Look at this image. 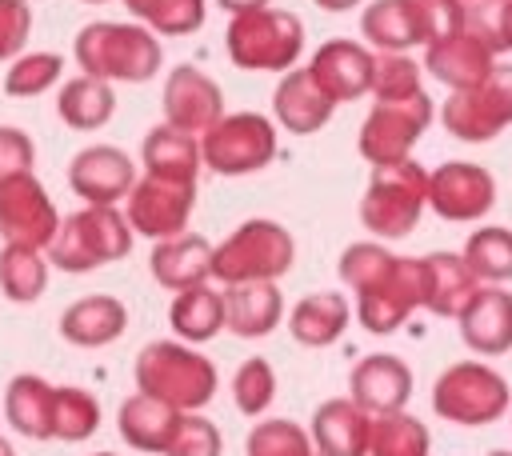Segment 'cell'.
<instances>
[{
    "label": "cell",
    "instance_id": "bcb514c9",
    "mask_svg": "<svg viewBox=\"0 0 512 456\" xmlns=\"http://www.w3.org/2000/svg\"><path fill=\"white\" fill-rule=\"evenodd\" d=\"M488 20V32L496 40V52H512V0H496L488 8H480Z\"/></svg>",
    "mask_w": 512,
    "mask_h": 456
},
{
    "label": "cell",
    "instance_id": "db71d44e",
    "mask_svg": "<svg viewBox=\"0 0 512 456\" xmlns=\"http://www.w3.org/2000/svg\"><path fill=\"white\" fill-rule=\"evenodd\" d=\"M92 456H116V452H92Z\"/></svg>",
    "mask_w": 512,
    "mask_h": 456
},
{
    "label": "cell",
    "instance_id": "cb8c5ba5",
    "mask_svg": "<svg viewBox=\"0 0 512 456\" xmlns=\"http://www.w3.org/2000/svg\"><path fill=\"white\" fill-rule=\"evenodd\" d=\"M372 416L356 408L348 396H332L312 412V448L316 456H368Z\"/></svg>",
    "mask_w": 512,
    "mask_h": 456
},
{
    "label": "cell",
    "instance_id": "484cf974",
    "mask_svg": "<svg viewBox=\"0 0 512 456\" xmlns=\"http://www.w3.org/2000/svg\"><path fill=\"white\" fill-rule=\"evenodd\" d=\"M284 316V292L276 280H256V284H224V328L236 332L240 340H260L268 336Z\"/></svg>",
    "mask_w": 512,
    "mask_h": 456
},
{
    "label": "cell",
    "instance_id": "603a6c76",
    "mask_svg": "<svg viewBox=\"0 0 512 456\" xmlns=\"http://www.w3.org/2000/svg\"><path fill=\"white\" fill-rule=\"evenodd\" d=\"M332 100L324 96V88L312 80L308 68H288L272 92V112H276V124L292 136H312L328 124L332 116Z\"/></svg>",
    "mask_w": 512,
    "mask_h": 456
},
{
    "label": "cell",
    "instance_id": "f6af8a7d",
    "mask_svg": "<svg viewBox=\"0 0 512 456\" xmlns=\"http://www.w3.org/2000/svg\"><path fill=\"white\" fill-rule=\"evenodd\" d=\"M32 164H36V144L28 140V132L0 124V180L32 172Z\"/></svg>",
    "mask_w": 512,
    "mask_h": 456
},
{
    "label": "cell",
    "instance_id": "44dd1931",
    "mask_svg": "<svg viewBox=\"0 0 512 456\" xmlns=\"http://www.w3.org/2000/svg\"><path fill=\"white\" fill-rule=\"evenodd\" d=\"M308 72L312 80L324 88V96L332 104H348V100H360L368 92V80H372V52L356 40H328L312 52L308 60Z\"/></svg>",
    "mask_w": 512,
    "mask_h": 456
},
{
    "label": "cell",
    "instance_id": "4316f807",
    "mask_svg": "<svg viewBox=\"0 0 512 456\" xmlns=\"http://www.w3.org/2000/svg\"><path fill=\"white\" fill-rule=\"evenodd\" d=\"M128 328V308L116 296H84L64 308L60 316V336L72 348H104L120 340Z\"/></svg>",
    "mask_w": 512,
    "mask_h": 456
},
{
    "label": "cell",
    "instance_id": "2e32d148",
    "mask_svg": "<svg viewBox=\"0 0 512 456\" xmlns=\"http://www.w3.org/2000/svg\"><path fill=\"white\" fill-rule=\"evenodd\" d=\"M496 204V180L484 164L472 160H444L428 172V208L440 220L472 224L484 220Z\"/></svg>",
    "mask_w": 512,
    "mask_h": 456
},
{
    "label": "cell",
    "instance_id": "836d02e7",
    "mask_svg": "<svg viewBox=\"0 0 512 456\" xmlns=\"http://www.w3.org/2000/svg\"><path fill=\"white\" fill-rule=\"evenodd\" d=\"M432 436L428 424L416 420L412 412H384L372 416V432H368V456H428Z\"/></svg>",
    "mask_w": 512,
    "mask_h": 456
},
{
    "label": "cell",
    "instance_id": "d590c367",
    "mask_svg": "<svg viewBox=\"0 0 512 456\" xmlns=\"http://www.w3.org/2000/svg\"><path fill=\"white\" fill-rule=\"evenodd\" d=\"M100 428V404L88 388L60 384L52 388V440L80 444Z\"/></svg>",
    "mask_w": 512,
    "mask_h": 456
},
{
    "label": "cell",
    "instance_id": "4dcf8cb0",
    "mask_svg": "<svg viewBox=\"0 0 512 456\" xmlns=\"http://www.w3.org/2000/svg\"><path fill=\"white\" fill-rule=\"evenodd\" d=\"M4 420L28 440H52V384L20 372L4 388Z\"/></svg>",
    "mask_w": 512,
    "mask_h": 456
},
{
    "label": "cell",
    "instance_id": "11a10c76",
    "mask_svg": "<svg viewBox=\"0 0 512 456\" xmlns=\"http://www.w3.org/2000/svg\"><path fill=\"white\" fill-rule=\"evenodd\" d=\"M304 456H316V452H304Z\"/></svg>",
    "mask_w": 512,
    "mask_h": 456
},
{
    "label": "cell",
    "instance_id": "7402d4cb",
    "mask_svg": "<svg viewBox=\"0 0 512 456\" xmlns=\"http://www.w3.org/2000/svg\"><path fill=\"white\" fill-rule=\"evenodd\" d=\"M420 288H424L420 308H428L432 316L456 320L472 300V292L480 288V280L472 276L460 252H432V256H420Z\"/></svg>",
    "mask_w": 512,
    "mask_h": 456
},
{
    "label": "cell",
    "instance_id": "60d3db41",
    "mask_svg": "<svg viewBox=\"0 0 512 456\" xmlns=\"http://www.w3.org/2000/svg\"><path fill=\"white\" fill-rule=\"evenodd\" d=\"M276 396V372L264 356H248L232 376V400L244 416H264Z\"/></svg>",
    "mask_w": 512,
    "mask_h": 456
},
{
    "label": "cell",
    "instance_id": "f35d334b",
    "mask_svg": "<svg viewBox=\"0 0 512 456\" xmlns=\"http://www.w3.org/2000/svg\"><path fill=\"white\" fill-rule=\"evenodd\" d=\"M64 72V60L56 52H28V56H16L12 68L4 72V92L16 96V100H28V96H44Z\"/></svg>",
    "mask_w": 512,
    "mask_h": 456
},
{
    "label": "cell",
    "instance_id": "f907efd6",
    "mask_svg": "<svg viewBox=\"0 0 512 456\" xmlns=\"http://www.w3.org/2000/svg\"><path fill=\"white\" fill-rule=\"evenodd\" d=\"M0 456H16V452H12V444H8L4 436H0Z\"/></svg>",
    "mask_w": 512,
    "mask_h": 456
},
{
    "label": "cell",
    "instance_id": "7dc6e473",
    "mask_svg": "<svg viewBox=\"0 0 512 456\" xmlns=\"http://www.w3.org/2000/svg\"><path fill=\"white\" fill-rule=\"evenodd\" d=\"M216 4H220L224 12H232V16H236V12H248V8H264L268 0H216Z\"/></svg>",
    "mask_w": 512,
    "mask_h": 456
},
{
    "label": "cell",
    "instance_id": "7c38bea8",
    "mask_svg": "<svg viewBox=\"0 0 512 456\" xmlns=\"http://www.w3.org/2000/svg\"><path fill=\"white\" fill-rule=\"evenodd\" d=\"M496 40L488 32V20L480 8H468L460 28H452L444 40L424 48V72H432V80L456 88H472L480 84L492 68H496Z\"/></svg>",
    "mask_w": 512,
    "mask_h": 456
},
{
    "label": "cell",
    "instance_id": "8d00e7d4",
    "mask_svg": "<svg viewBox=\"0 0 512 456\" xmlns=\"http://www.w3.org/2000/svg\"><path fill=\"white\" fill-rule=\"evenodd\" d=\"M464 264L484 284H508L512 280V228H476L464 240Z\"/></svg>",
    "mask_w": 512,
    "mask_h": 456
},
{
    "label": "cell",
    "instance_id": "7bdbcfd3",
    "mask_svg": "<svg viewBox=\"0 0 512 456\" xmlns=\"http://www.w3.org/2000/svg\"><path fill=\"white\" fill-rule=\"evenodd\" d=\"M224 452V436L212 420H204L200 412H180V424L164 448V456H220Z\"/></svg>",
    "mask_w": 512,
    "mask_h": 456
},
{
    "label": "cell",
    "instance_id": "f5cc1de1",
    "mask_svg": "<svg viewBox=\"0 0 512 456\" xmlns=\"http://www.w3.org/2000/svg\"><path fill=\"white\" fill-rule=\"evenodd\" d=\"M80 4H104V0H80Z\"/></svg>",
    "mask_w": 512,
    "mask_h": 456
},
{
    "label": "cell",
    "instance_id": "8fae6325",
    "mask_svg": "<svg viewBox=\"0 0 512 456\" xmlns=\"http://www.w3.org/2000/svg\"><path fill=\"white\" fill-rule=\"evenodd\" d=\"M440 124L448 128V136L468 144L500 136L512 124V64H496L472 88H456L440 108Z\"/></svg>",
    "mask_w": 512,
    "mask_h": 456
},
{
    "label": "cell",
    "instance_id": "e0dca14e",
    "mask_svg": "<svg viewBox=\"0 0 512 456\" xmlns=\"http://www.w3.org/2000/svg\"><path fill=\"white\" fill-rule=\"evenodd\" d=\"M160 108H164L168 128L188 132V136H204L224 116V92L208 72H200L192 64H176L164 76Z\"/></svg>",
    "mask_w": 512,
    "mask_h": 456
},
{
    "label": "cell",
    "instance_id": "4fadbf2b",
    "mask_svg": "<svg viewBox=\"0 0 512 456\" xmlns=\"http://www.w3.org/2000/svg\"><path fill=\"white\" fill-rule=\"evenodd\" d=\"M428 124H432V100H428L424 88L404 96V100H376L372 112L360 124L356 148L372 168L392 164V160L412 156V148H416V140Z\"/></svg>",
    "mask_w": 512,
    "mask_h": 456
},
{
    "label": "cell",
    "instance_id": "d6a6232c",
    "mask_svg": "<svg viewBox=\"0 0 512 456\" xmlns=\"http://www.w3.org/2000/svg\"><path fill=\"white\" fill-rule=\"evenodd\" d=\"M56 112H60V120H64L68 128H76V132H96V128H104V124L112 120V112H116V92H112L108 80H96V76H84V72H80L76 80H68V84L60 88Z\"/></svg>",
    "mask_w": 512,
    "mask_h": 456
},
{
    "label": "cell",
    "instance_id": "b9f144b4",
    "mask_svg": "<svg viewBox=\"0 0 512 456\" xmlns=\"http://www.w3.org/2000/svg\"><path fill=\"white\" fill-rule=\"evenodd\" d=\"M244 452L248 456H304V452H316V448H312V436L296 420H260L248 432Z\"/></svg>",
    "mask_w": 512,
    "mask_h": 456
},
{
    "label": "cell",
    "instance_id": "f1b7e54d",
    "mask_svg": "<svg viewBox=\"0 0 512 456\" xmlns=\"http://www.w3.org/2000/svg\"><path fill=\"white\" fill-rule=\"evenodd\" d=\"M348 320H352V308H348L344 292H312L292 308L288 332L304 348H328L344 336Z\"/></svg>",
    "mask_w": 512,
    "mask_h": 456
},
{
    "label": "cell",
    "instance_id": "ba28073f",
    "mask_svg": "<svg viewBox=\"0 0 512 456\" xmlns=\"http://www.w3.org/2000/svg\"><path fill=\"white\" fill-rule=\"evenodd\" d=\"M464 4L456 0H376L360 16V32L380 52H408L416 44H436L464 20Z\"/></svg>",
    "mask_w": 512,
    "mask_h": 456
},
{
    "label": "cell",
    "instance_id": "6da1fadb",
    "mask_svg": "<svg viewBox=\"0 0 512 456\" xmlns=\"http://www.w3.org/2000/svg\"><path fill=\"white\" fill-rule=\"evenodd\" d=\"M340 280L356 292V316L376 336L396 332L424 296L420 256H392L372 240H356L340 252Z\"/></svg>",
    "mask_w": 512,
    "mask_h": 456
},
{
    "label": "cell",
    "instance_id": "ffe728a7",
    "mask_svg": "<svg viewBox=\"0 0 512 456\" xmlns=\"http://www.w3.org/2000/svg\"><path fill=\"white\" fill-rule=\"evenodd\" d=\"M456 324L464 348H472L476 356L512 352V292L504 284H480L456 316Z\"/></svg>",
    "mask_w": 512,
    "mask_h": 456
},
{
    "label": "cell",
    "instance_id": "8992f818",
    "mask_svg": "<svg viewBox=\"0 0 512 456\" xmlns=\"http://www.w3.org/2000/svg\"><path fill=\"white\" fill-rule=\"evenodd\" d=\"M296 260V240L276 220H244L212 248V280L256 284L280 280Z\"/></svg>",
    "mask_w": 512,
    "mask_h": 456
},
{
    "label": "cell",
    "instance_id": "74e56055",
    "mask_svg": "<svg viewBox=\"0 0 512 456\" xmlns=\"http://www.w3.org/2000/svg\"><path fill=\"white\" fill-rule=\"evenodd\" d=\"M124 8L156 36H188L204 24V0H124Z\"/></svg>",
    "mask_w": 512,
    "mask_h": 456
},
{
    "label": "cell",
    "instance_id": "7a4b0ae2",
    "mask_svg": "<svg viewBox=\"0 0 512 456\" xmlns=\"http://www.w3.org/2000/svg\"><path fill=\"white\" fill-rule=\"evenodd\" d=\"M76 64L84 76L108 80V84H144L160 72L164 48L156 32L144 24H120V20H92L72 40Z\"/></svg>",
    "mask_w": 512,
    "mask_h": 456
},
{
    "label": "cell",
    "instance_id": "5bb4252c",
    "mask_svg": "<svg viewBox=\"0 0 512 456\" xmlns=\"http://www.w3.org/2000/svg\"><path fill=\"white\" fill-rule=\"evenodd\" d=\"M60 228V212L32 172L0 180V236L4 244L44 252Z\"/></svg>",
    "mask_w": 512,
    "mask_h": 456
},
{
    "label": "cell",
    "instance_id": "ab89813d",
    "mask_svg": "<svg viewBox=\"0 0 512 456\" xmlns=\"http://www.w3.org/2000/svg\"><path fill=\"white\" fill-rule=\"evenodd\" d=\"M420 64L408 60L404 52H380L372 56V80H368V92L376 100H404L412 92H420Z\"/></svg>",
    "mask_w": 512,
    "mask_h": 456
},
{
    "label": "cell",
    "instance_id": "c3c4849f",
    "mask_svg": "<svg viewBox=\"0 0 512 456\" xmlns=\"http://www.w3.org/2000/svg\"><path fill=\"white\" fill-rule=\"evenodd\" d=\"M312 4H320L324 12H348V8H356L360 0H312Z\"/></svg>",
    "mask_w": 512,
    "mask_h": 456
},
{
    "label": "cell",
    "instance_id": "1f68e13d",
    "mask_svg": "<svg viewBox=\"0 0 512 456\" xmlns=\"http://www.w3.org/2000/svg\"><path fill=\"white\" fill-rule=\"evenodd\" d=\"M168 324L184 344H204L224 328V292L208 284H192L172 296Z\"/></svg>",
    "mask_w": 512,
    "mask_h": 456
},
{
    "label": "cell",
    "instance_id": "f546056e",
    "mask_svg": "<svg viewBox=\"0 0 512 456\" xmlns=\"http://www.w3.org/2000/svg\"><path fill=\"white\" fill-rule=\"evenodd\" d=\"M144 168L148 176H160V180H180V184H196L200 176V140L188 136V132H176L168 124H156L148 136H144Z\"/></svg>",
    "mask_w": 512,
    "mask_h": 456
},
{
    "label": "cell",
    "instance_id": "30bf717a",
    "mask_svg": "<svg viewBox=\"0 0 512 456\" xmlns=\"http://www.w3.org/2000/svg\"><path fill=\"white\" fill-rule=\"evenodd\" d=\"M276 156V128L260 112H232L220 116L200 136V164L216 176H248L272 164Z\"/></svg>",
    "mask_w": 512,
    "mask_h": 456
},
{
    "label": "cell",
    "instance_id": "277c9868",
    "mask_svg": "<svg viewBox=\"0 0 512 456\" xmlns=\"http://www.w3.org/2000/svg\"><path fill=\"white\" fill-rule=\"evenodd\" d=\"M44 252L60 272H96L132 252V228L116 204H84L60 220Z\"/></svg>",
    "mask_w": 512,
    "mask_h": 456
},
{
    "label": "cell",
    "instance_id": "d4e9b609",
    "mask_svg": "<svg viewBox=\"0 0 512 456\" xmlns=\"http://www.w3.org/2000/svg\"><path fill=\"white\" fill-rule=\"evenodd\" d=\"M152 280L168 292H184L192 284H208L212 276V244L196 232H180L168 240H156L152 256H148Z\"/></svg>",
    "mask_w": 512,
    "mask_h": 456
},
{
    "label": "cell",
    "instance_id": "d6986e66",
    "mask_svg": "<svg viewBox=\"0 0 512 456\" xmlns=\"http://www.w3.org/2000/svg\"><path fill=\"white\" fill-rule=\"evenodd\" d=\"M348 400L356 408H364L368 416L400 412L412 400V368L392 352H372V356L356 360V368L348 376Z\"/></svg>",
    "mask_w": 512,
    "mask_h": 456
},
{
    "label": "cell",
    "instance_id": "9a60e30c",
    "mask_svg": "<svg viewBox=\"0 0 512 456\" xmlns=\"http://www.w3.org/2000/svg\"><path fill=\"white\" fill-rule=\"evenodd\" d=\"M192 204H196V184L144 176L124 196V220H128L132 236L168 240V236H180L188 228Z\"/></svg>",
    "mask_w": 512,
    "mask_h": 456
},
{
    "label": "cell",
    "instance_id": "ac0fdd59",
    "mask_svg": "<svg viewBox=\"0 0 512 456\" xmlns=\"http://www.w3.org/2000/svg\"><path fill=\"white\" fill-rule=\"evenodd\" d=\"M68 184L84 204H120L136 184V164L124 148L88 144L72 156Z\"/></svg>",
    "mask_w": 512,
    "mask_h": 456
},
{
    "label": "cell",
    "instance_id": "816d5d0a",
    "mask_svg": "<svg viewBox=\"0 0 512 456\" xmlns=\"http://www.w3.org/2000/svg\"><path fill=\"white\" fill-rule=\"evenodd\" d=\"M488 456H512V452H504V448H496V452H488Z\"/></svg>",
    "mask_w": 512,
    "mask_h": 456
},
{
    "label": "cell",
    "instance_id": "52a82bcc",
    "mask_svg": "<svg viewBox=\"0 0 512 456\" xmlns=\"http://www.w3.org/2000/svg\"><path fill=\"white\" fill-rule=\"evenodd\" d=\"M428 208V172L404 156L392 164H376L372 180L360 200V220L380 240H400L420 224V212Z\"/></svg>",
    "mask_w": 512,
    "mask_h": 456
},
{
    "label": "cell",
    "instance_id": "5b68a950",
    "mask_svg": "<svg viewBox=\"0 0 512 456\" xmlns=\"http://www.w3.org/2000/svg\"><path fill=\"white\" fill-rule=\"evenodd\" d=\"M224 48L244 72H288L304 52V24L288 8H248L228 20Z\"/></svg>",
    "mask_w": 512,
    "mask_h": 456
},
{
    "label": "cell",
    "instance_id": "9c48e42d",
    "mask_svg": "<svg viewBox=\"0 0 512 456\" xmlns=\"http://www.w3.org/2000/svg\"><path fill=\"white\" fill-rule=\"evenodd\" d=\"M512 404V388L508 380L488 368L484 360H460L452 368H444L432 384V412L440 420L464 424V428H480V424H496Z\"/></svg>",
    "mask_w": 512,
    "mask_h": 456
},
{
    "label": "cell",
    "instance_id": "9f6ffc18",
    "mask_svg": "<svg viewBox=\"0 0 512 456\" xmlns=\"http://www.w3.org/2000/svg\"><path fill=\"white\" fill-rule=\"evenodd\" d=\"M508 412H512V404H508Z\"/></svg>",
    "mask_w": 512,
    "mask_h": 456
},
{
    "label": "cell",
    "instance_id": "3957f363",
    "mask_svg": "<svg viewBox=\"0 0 512 456\" xmlns=\"http://www.w3.org/2000/svg\"><path fill=\"white\" fill-rule=\"evenodd\" d=\"M132 376H136V392H144L176 412H200L216 396V380H220L216 364L180 340L144 344L136 352Z\"/></svg>",
    "mask_w": 512,
    "mask_h": 456
},
{
    "label": "cell",
    "instance_id": "681fc988",
    "mask_svg": "<svg viewBox=\"0 0 512 456\" xmlns=\"http://www.w3.org/2000/svg\"><path fill=\"white\" fill-rule=\"evenodd\" d=\"M456 4H464V8H488V4H496V0H456Z\"/></svg>",
    "mask_w": 512,
    "mask_h": 456
},
{
    "label": "cell",
    "instance_id": "83f0119b",
    "mask_svg": "<svg viewBox=\"0 0 512 456\" xmlns=\"http://www.w3.org/2000/svg\"><path fill=\"white\" fill-rule=\"evenodd\" d=\"M176 424H180V412L144 396V392H132L116 412V428H120L124 444L136 448V452H160L164 456Z\"/></svg>",
    "mask_w": 512,
    "mask_h": 456
},
{
    "label": "cell",
    "instance_id": "e575fe53",
    "mask_svg": "<svg viewBox=\"0 0 512 456\" xmlns=\"http://www.w3.org/2000/svg\"><path fill=\"white\" fill-rule=\"evenodd\" d=\"M48 288V260L36 248L4 244L0 248V292L12 304H32Z\"/></svg>",
    "mask_w": 512,
    "mask_h": 456
},
{
    "label": "cell",
    "instance_id": "ee69618b",
    "mask_svg": "<svg viewBox=\"0 0 512 456\" xmlns=\"http://www.w3.org/2000/svg\"><path fill=\"white\" fill-rule=\"evenodd\" d=\"M32 32V8L24 0H0V60H16Z\"/></svg>",
    "mask_w": 512,
    "mask_h": 456
}]
</instances>
